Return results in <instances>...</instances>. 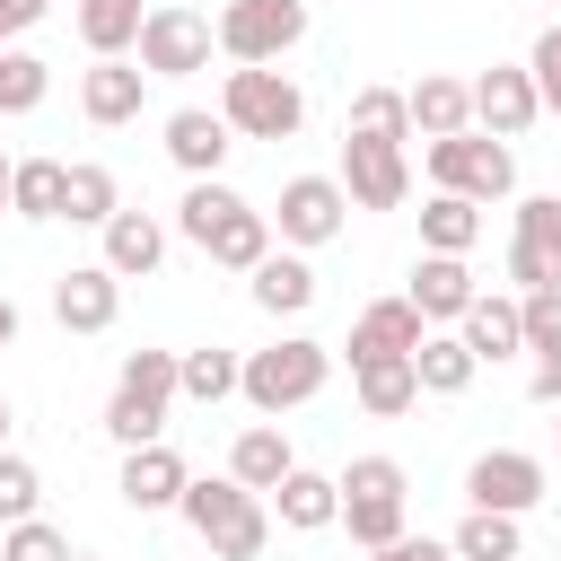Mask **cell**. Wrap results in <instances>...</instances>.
<instances>
[{
  "mask_svg": "<svg viewBox=\"0 0 561 561\" xmlns=\"http://www.w3.org/2000/svg\"><path fill=\"white\" fill-rule=\"evenodd\" d=\"M175 517L210 543V561H263V543H272V508L237 473H193L184 500H175Z\"/></svg>",
  "mask_w": 561,
  "mask_h": 561,
  "instance_id": "obj_1",
  "label": "cell"
},
{
  "mask_svg": "<svg viewBox=\"0 0 561 561\" xmlns=\"http://www.w3.org/2000/svg\"><path fill=\"white\" fill-rule=\"evenodd\" d=\"M324 377H333V351H324V342H307V333H280L272 351H245L237 394H245L263 421H280V412L316 403V394H324Z\"/></svg>",
  "mask_w": 561,
  "mask_h": 561,
  "instance_id": "obj_2",
  "label": "cell"
},
{
  "mask_svg": "<svg viewBox=\"0 0 561 561\" xmlns=\"http://www.w3.org/2000/svg\"><path fill=\"white\" fill-rule=\"evenodd\" d=\"M219 123H228L237 140H298L307 96H298V79L272 70V61H237L228 88H219Z\"/></svg>",
  "mask_w": 561,
  "mask_h": 561,
  "instance_id": "obj_3",
  "label": "cell"
},
{
  "mask_svg": "<svg viewBox=\"0 0 561 561\" xmlns=\"http://www.w3.org/2000/svg\"><path fill=\"white\" fill-rule=\"evenodd\" d=\"M167 412H175V351H131L105 394V438L149 447V438H167Z\"/></svg>",
  "mask_w": 561,
  "mask_h": 561,
  "instance_id": "obj_4",
  "label": "cell"
},
{
  "mask_svg": "<svg viewBox=\"0 0 561 561\" xmlns=\"http://www.w3.org/2000/svg\"><path fill=\"white\" fill-rule=\"evenodd\" d=\"M333 482H342V517H333V526H351V543H359V552H377V543H394V535H403L412 482H403V465H394V456H351Z\"/></svg>",
  "mask_w": 561,
  "mask_h": 561,
  "instance_id": "obj_5",
  "label": "cell"
},
{
  "mask_svg": "<svg viewBox=\"0 0 561 561\" xmlns=\"http://www.w3.org/2000/svg\"><path fill=\"white\" fill-rule=\"evenodd\" d=\"M421 167H430V184L438 193H465V202H508L517 193V158H508V140H491V131H447V140H421Z\"/></svg>",
  "mask_w": 561,
  "mask_h": 561,
  "instance_id": "obj_6",
  "label": "cell"
},
{
  "mask_svg": "<svg viewBox=\"0 0 561 561\" xmlns=\"http://www.w3.org/2000/svg\"><path fill=\"white\" fill-rule=\"evenodd\" d=\"M263 219H272V237L289 254H316V245H333L351 228V193H342V175H289Z\"/></svg>",
  "mask_w": 561,
  "mask_h": 561,
  "instance_id": "obj_7",
  "label": "cell"
},
{
  "mask_svg": "<svg viewBox=\"0 0 561 561\" xmlns=\"http://www.w3.org/2000/svg\"><path fill=\"white\" fill-rule=\"evenodd\" d=\"M140 70L149 79H193V70H210V53H219V35H210V18L202 9H184V0H158L149 18H140Z\"/></svg>",
  "mask_w": 561,
  "mask_h": 561,
  "instance_id": "obj_8",
  "label": "cell"
},
{
  "mask_svg": "<svg viewBox=\"0 0 561 561\" xmlns=\"http://www.w3.org/2000/svg\"><path fill=\"white\" fill-rule=\"evenodd\" d=\"M210 35L228 61H280L289 44H307V0H228Z\"/></svg>",
  "mask_w": 561,
  "mask_h": 561,
  "instance_id": "obj_9",
  "label": "cell"
},
{
  "mask_svg": "<svg viewBox=\"0 0 561 561\" xmlns=\"http://www.w3.org/2000/svg\"><path fill=\"white\" fill-rule=\"evenodd\" d=\"M543 456H526V447H482L473 465H465V508H500V517H526V508H543Z\"/></svg>",
  "mask_w": 561,
  "mask_h": 561,
  "instance_id": "obj_10",
  "label": "cell"
},
{
  "mask_svg": "<svg viewBox=\"0 0 561 561\" xmlns=\"http://www.w3.org/2000/svg\"><path fill=\"white\" fill-rule=\"evenodd\" d=\"M465 88H473V131H491V140H517V131L543 123V96H535L526 61H491V70L465 79Z\"/></svg>",
  "mask_w": 561,
  "mask_h": 561,
  "instance_id": "obj_11",
  "label": "cell"
},
{
  "mask_svg": "<svg viewBox=\"0 0 561 561\" xmlns=\"http://www.w3.org/2000/svg\"><path fill=\"white\" fill-rule=\"evenodd\" d=\"M342 193H351V210H403L412 202V158L394 140H342Z\"/></svg>",
  "mask_w": 561,
  "mask_h": 561,
  "instance_id": "obj_12",
  "label": "cell"
},
{
  "mask_svg": "<svg viewBox=\"0 0 561 561\" xmlns=\"http://www.w3.org/2000/svg\"><path fill=\"white\" fill-rule=\"evenodd\" d=\"M508 280H517V289H543V280H561V193H526V202H517Z\"/></svg>",
  "mask_w": 561,
  "mask_h": 561,
  "instance_id": "obj_13",
  "label": "cell"
},
{
  "mask_svg": "<svg viewBox=\"0 0 561 561\" xmlns=\"http://www.w3.org/2000/svg\"><path fill=\"white\" fill-rule=\"evenodd\" d=\"M184 482H193V465H184L167 438H149V447H123V473H114L123 508H140V517H167V508L184 500Z\"/></svg>",
  "mask_w": 561,
  "mask_h": 561,
  "instance_id": "obj_14",
  "label": "cell"
},
{
  "mask_svg": "<svg viewBox=\"0 0 561 561\" xmlns=\"http://www.w3.org/2000/svg\"><path fill=\"white\" fill-rule=\"evenodd\" d=\"M114 316H123V280L105 263H70L53 280V324L61 333H114Z\"/></svg>",
  "mask_w": 561,
  "mask_h": 561,
  "instance_id": "obj_15",
  "label": "cell"
},
{
  "mask_svg": "<svg viewBox=\"0 0 561 561\" xmlns=\"http://www.w3.org/2000/svg\"><path fill=\"white\" fill-rule=\"evenodd\" d=\"M96 237H105V254H96V263H105L114 280H149V272L167 263V219H158V210H131V202H123Z\"/></svg>",
  "mask_w": 561,
  "mask_h": 561,
  "instance_id": "obj_16",
  "label": "cell"
},
{
  "mask_svg": "<svg viewBox=\"0 0 561 561\" xmlns=\"http://www.w3.org/2000/svg\"><path fill=\"white\" fill-rule=\"evenodd\" d=\"M140 96H149V70H131L123 53L79 70V114H88L96 131H114V123H140Z\"/></svg>",
  "mask_w": 561,
  "mask_h": 561,
  "instance_id": "obj_17",
  "label": "cell"
},
{
  "mask_svg": "<svg viewBox=\"0 0 561 561\" xmlns=\"http://www.w3.org/2000/svg\"><path fill=\"white\" fill-rule=\"evenodd\" d=\"M421 333H430V324H421L412 298H368L359 324H351V368H359V359H412Z\"/></svg>",
  "mask_w": 561,
  "mask_h": 561,
  "instance_id": "obj_18",
  "label": "cell"
},
{
  "mask_svg": "<svg viewBox=\"0 0 561 561\" xmlns=\"http://www.w3.org/2000/svg\"><path fill=\"white\" fill-rule=\"evenodd\" d=\"M263 500L280 508V526H289V535H324V526L342 517V482H333V473H316V465H289Z\"/></svg>",
  "mask_w": 561,
  "mask_h": 561,
  "instance_id": "obj_19",
  "label": "cell"
},
{
  "mask_svg": "<svg viewBox=\"0 0 561 561\" xmlns=\"http://www.w3.org/2000/svg\"><path fill=\"white\" fill-rule=\"evenodd\" d=\"M228 149H237V131H228L210 105H175V114H167V158H175L184 175H219Z\"/></svg>",
  "mask_w": 561,
  "mask_h": 561,
  "instance_id": "obj_20",
  "label": "cell"
},
{
  "mask_svg": "<svg viewBox=\"0 0 561 561\" xmlns=\"http://www.w3.org/2000/svg\"><path fill=\"white\" fill-rule=\"evenodd\" d=\"M403 114H412V131H421V140H447V131H465V123H473V88H465V79H447V70H421V79L403 88Z\"/></svg>",
  "mask_w": 561,
  "mask_h": 561,
  "instance_id": "obj_21",
  "label": "cell"
},
{
  "mask_svg": "<svg viewBox=\"0 0 561 561\" xmlns=\"http://www.w3.org/2000/svg\"><path fill=\"white\" fill-rule=\"evenodd\" d=\"M403 298L421 307V324H456V316L473 307V272H465V254H421Z\"/></svg>",
  "mask_w": 561,
  "mask_h": 561,
  "instance_id": "obj_22",
  "label": "cell"
},
{
  "mask_svg": "<svg viewBox=\"0 0 561 561\" xmlns=\"http://www.w3.org/2000/svg\"><path fill=\"white\" fill-rule=\"evenodd\" d=\"M456 333H465V351H473L482 368H500V359H517V351H526L517 298H491V289H473V307L456 316Z\"/></svg>",
  "mask_w": 561,
  "mask_h": 561,
  "instance_id": "obj_23",
  "label": "cell"
},
{
  "mask_svg": "<svg viewBox=\"0 0 561 561\" xmlns=\"http://www.w3.org/2000/svg\"><path fill=\"white\" fill-rule=\"evenodd\" d=\"M245 289H254L263 316H307V307H316V263H307V254H263V263L245 272Z\"/></svg>",
  "mask_w": 561,
  "mask_h": 561,
  "instance_id": "obj_24",
  "label": "cell"
},
{
  "mask_svg": "<svg viewBox=\"0 0 561 561\" xmlns=\"http://www.w3.org/2000/svg\"><path fill=\"white\" fill-rule=\"evenodd\" d=\"M412 377H421V394H465V386L482 377V359L465 351V333H456V324H430V333H421V351H412Z\"/></svg>",
  "mask_w": 561,
  "mask_h": 561,
  "instance_id": "obj_25",
  "label": "cell"
},
{
  "mask_svg": "<svg viewBox=\"0 0 561 561\" xmlns=\"http://www.w3.org/2000/svg\"><path fill=\"white\" fill-rule=\"evenodd\" d=\"M70 167L61 158H9V219H61Z\"/></svg>",
  "mask_w": 561,
  "mask_h": 561,
  "instance_id": "obj_26",
  "label": "cell"
},
{
  "mask_svg": "<svg viewBox=\"0 0 561 561\" xmlns=\"http://www.w3.org/2000/svg\"><path fill=\"white\" fill-rule=\"evenodd\" d=\"M473 245H482V202L430 193L421 202V254H473Z\"/></svg>",
  "mask_w": 561,
  "mask_h": 561,
  "instance_id": "obj_27",
  "label": "cell"
},
{
  "mask_svg": "<svg viewBox=\"0 0 561 561\" xmlns=\"http://www.w3.org/2000/svg\"><path fill=\"white\" fill-rule=\"evenodd\" d=\"M202 254H210L219 272H254V263L272 254V219H263L254 202H237V210H228V219H219V228L202 237Z\"/></svg>",
  "mask_w": 561,
  "mask_h": 561,
  "instance_id": "obj_28",
  "label": "cell"
},
{
  "mask_svg": "<svg viewBox=\"0 0 561 561\" xmlns=\"http://www.w3.org/2000/svg\"><path fill=\"white\" fill-rule=\"evenodd\" d=\"M351 394H359L368 421H394V412L421 403V377H412V359H359L351 368Z\"/></svg>",
  "mask_w": 561,
  "mask_h": 561,
  "instance_id": "obj_29",
  "label": "cell"
},
{
  "mask_svg": "<svg viewBox=\"0 0 561 561\" xmlns=\"http://www.w3.org/2000/svg\"><path fill=\"white\" fill-rule=\"evenodd\" d=\"M237 351H219V342H202V351H175V403H228L237 394Z\"/></svg>",
  "mask_w": 561,
  "mask_h": 561,
  "instance_id": "obj_30",
  "label": "cell"
},
{
  "mask_svg": "<svg viewBox=\"0 0 561 561\" xmlns=\"http://www.w3.org/2000/svg\"><path fill=\"white\" fill-rule=\"evenodd\" d=\"M289 465H298V456H289L280 421H254V430H237V447H228V473H237L245 491H272V482H280Z\"/></svg>",
  "mask_w": 561,
  "mask_h": 561,
  "instance_id": "obj_31",
  "label": "cell"
},
{
  "mask_svg": "<svg viewBox=\"0 0 561 561\" xmlns=\"http://www.w3.org/2000/svg\"><path fill=\"white\" fill-rule=\"evenodd\" d=\"M114 210H123L114 167H105V158H79V167H70V193H61V219H70V228H105Z\"/></svg>",
  "mask_w": 561,
  "mask_h": 561,
  "instance_id": "obj_32",
  "label": "cell"
},
{
  "mask_svg": "<svg viewBox=\"0 0 561 561\" xmlns=\"http://www.w3.org/2000/svg\"><path fill=\"white\" fill-rule=\"evenodd\" d=\"M140 0H79V44L96 53V61H114V53H131L140 44Z\"/></svg>",
  "mask_w": 561,
  "mask_h": 561,
  "instance_id": "obj_33",
  "label": "cell"
},
{
  "mask_svg": "<svg viewBox=\"0 0 561 561\" xmlns=\"http://www.w3.org/2000/svg\"><path fill=\"white\" fill-rule=\"evenodd\" d=\"M342 140H412V114H403V88H359L351 114H342Z\"/></svg>",
  "mask_w": 561,
  "mask_h": 561,
  "instance_id": "obj_34",
  "label": "cell"
},
{
  "mask_svg": "<svg viewBox=\"0 0 561 561\" xmlns=\"http://www.w3.org/2000/svg\"><path fill=\"white\" fill-rule=\"evenodd\" d=\"M447 552H456V561H517L526 535H517V517H500V508H465V526L447 535Z\"/></svg>",
  "mask_w": 561,
  "mask_h": 561,
  "instance_id": "obj_35",
  "label": "cell"
},
{
  "mask_svg": "<svg viewBox=\"0 0 561 561\" xmlns=\"http://www.w3.org/2000/svg\"><path fill=\"white\" fill-rule=\"evenodd\" d=\"M53 96V61L26 44H0V114H35Z\"/></svg>",
  "mask_w": 561,
  "mask_h": 561,
  "instance_id": "obj_36",
  "label": "cell"
},
{
  "mask_svg": "<svg viewBox=\"0 0 561 561\" xmlns=\"http://www.w3.org/2000/svg\"><path fill=\"white\" fill-rule=\"evenodd\" d=\"M237 202H245V193H228L219 175H193V184H184V202H175V237H184V245H202Z\"/></svg>",
  "mask_w": 561,
  "mask_h": 561,
  "instance_id": "obj_37",
  "label": "cell"
},
{
  "mask_svg": "<svg viewBox=\"0 0 561 561\" xmlns=\"http://www.w3.org/2000/svg\"><path fill=\"white\" fill-rule=\"evenodd\" d=\"M0 561H79V552L53 517H18V526H0Z\"/></svg>",
  "mask_w": 561,
  "mask_h": 561,
  "instance_id": "obj_38",
  "label": "cell"
},
{
  "mask_svg": "<svg viewBox=\"0 0 561 561\" xmlns=\"http://www.w3.org/2000/svg\"><path fill=\"white\" fill-rule=\"evenodd\" d=\"M44 508V473L18 456V447H0V526H18V517H35Z\"/></svg>",
  "mask_w": 561,
  "mask_h": 561,
  "instance_id": "obj_39",
  "label": "cell"
},
{
  "mask_svg": "<svg viewBox=\"0 0 561 561\" xmlns=\"http://www.w3.org/2000/svg\"><path fill=\"white\" fill-rule=\"evenodd\" d=\"M517 324H526V351H561V280L517 289Z\"/></svg>",
  "mask_w": 561,
  "mask_h": 561,
  "instance_id": "obj_40",
  "label": "cell"
},
{
  "mask_svg": "<svg viewBox=\"0 0 561 561\" xmlns=\"http://www.w3.org/2000/svg\"><path fill=\"white\" fill-rule=\"evenodd\" d=\"M526 79H535L543 114H561V26H543V35H535V53H526Z\"/></svg>",
  "mask_w": 561,
  "mask_h": 561,
  "instance_id": "obj_41",
  "label": "cell"
},
{
  "mask_svg": "<svg viewBox=\"0 0 561 561\" xmlns=\"http://www.w3.org/2000/svg\"><path fill=\"white\" fill-rule=\"evenodd\" d=\"M368 561H456V552H447L438 535H412V526H403V535H394V543H377Z\"/></svg>",
  "mask_w": 561,
  "mask_h": 561,
  "instance_id": "obj_42",
  "label": "cell"
},
{
  "mask_svg": "<svg viewBox=\"0 0 561 561\" xmlns=\"http://www.w3.org/2000/svg\"><path fill=\"white\" fill-rule=\"evenodd\" d=\"M526 394H535V403H561V351H535V368H526Z\"/></svg>",
  "mask_w": 561,
  "mask_h": 561,
  "instance_id": "obj_43",
  "label": "cell"
},
{
  "mask_svg": "<svg viewBox=\"0 0 561 561\" xmlns=\"http://www.w3.org/2000/svg\"><path fill=\"white\" fill-rule=\"evenodd\" d=\"M44 9H53V0H0V35H26V26H44Z\"/></svg>",
  "mask_w": 561,
  "mask_h": 561,
  "instance_id": "obj_44",
  "label": "cell"
},
{
  "mask_svg": "<svg viewBox=\"0 0 561 561\" xmlns=\"http://www.w3.org/2000/svg\"><path fill=\"white\" fill-rule=\"evenodd\" d=\"M9 342H18V307L0 298V351H9Z\"/></svg>",
  "mask_w": 561,
  "mask_h": 561,
  "instance_id": "obj_45",
  "label": "cell"
},
{
  "mask_svg": "<svg viewBox=\"0 0 561 561\" xmlns=\"http://www.w3.org/2000/svg\"><path fill=\"white\" fill-rule=\"evenodd\" d=\"M9 421H18V412H9V394H0V447H9Z\"/></svg>",
  "mask_w": 561,
  "mask_h": 561,
  "instance_id": "obj_46",
  "label": "cell"
},
{
  "mask_svg": "<svg viewBox=\"0 0 561 561\" xmlns=\"http://www.w3.org/2000/svg\"><path fill=\"white\" fill-rule=\"evenodd\" d=\"M0 210H9V158H0Z\"/></svg>",
  "mask_w": 561,
  "mask_h": 561,
  "instance_id": "obj_47",
  "label": "cell"
},
{
  "mask_svg": "<svg viewBox=\"0 0 561 561\" xmlns=\"http://www.w3.org/2000/svg\"><path fill=\"white\" fill-rule=\"evenodd\" d=\"M552 412H561V403H552ZM552 430H561V421H552Z\"/></svg>",
  "mask_w": 561,
  "mask_h": 561,
  "instance_id": "obj_48",
  "label": "cell"
},
{
  "mask_svg": "<svg viewBox=\"0 0 561 561\" xmlns=\"http://www.w3.org/2000/svg\"><path fill=\"white\" fill-rule=\"evenodd\" d=\"M517 561H526V552H517Z\"/></svg>",
  "mask_w": 561,
  "mask_h": 561,
  "instance_id": "obj_49",
  "label": "cell"
},
{
  "mask_svg": "<svg viewBox=\"0 0 561 561\" xmlns=\"http://www.w3.org/2000/svg\"><path fill=\"white\" fill-rule=\"evenodd\" d=\"M0 44H9V35H0Z\"/></svg>",
  "mask_w": 561,
  "mask_h": 561,
  "instance_id": "obj_50",
  "label": "cell"
}]
</instances>
